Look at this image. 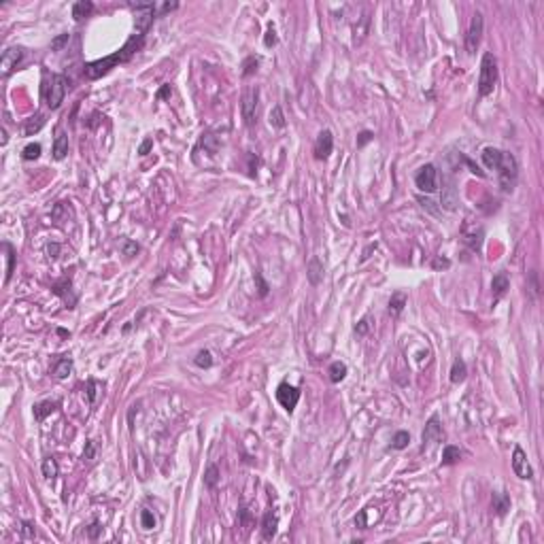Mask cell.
<instances>
[{"label": "cell", "instance_id": "obj_56", "mask_svg": "<svg viewBox=\"0 0 544 544\" xmlns=\"http://www.w3.org/2000/svg\"><path fill=\"white\" fill-rule=\"evenodd\" d=\"M168 94H170V85H164V87L160 89V92H158V98L162 100V98H166Z\"/></svg>", "mask_w": 544, "mask_h": 544}, {"label": "cell", "instance_id": "obj_11", "mask_svg": "<svg viewBox=\"0 0 544 544\" xmlns=\"http://www.w3.org/2000/svg\"><path fill=\"white\" fill-rule=\"evenodd\" d=\"M24 60V47H9L0 58V68H2V74L9 77V74L17 68V64Z\"/></svg>", "mask_w": 544, "mask_h": 544}, {"label": "cell", "instance_id": "obj_33", "mask_svg": "<svg viewBox=\"0 0 544 544\" xmlns=\"http://www.w3.org/2000/svg\"><path fill=\"white\" fill-rule=\"evenodd\" d=\"M193 363H196L198 368H211L213 366V355L211 351H206V349H202L196 357H193Z\"/></svg>", "mask_w": 544, "mask_h": 544}, {"label": "cell", "instance_id": "obj_37", "mask_svg": "<svg viewBox=\"0 0 544 544\" xmlns=\"http://www.w3.org/2000/svg\"><path fill=\"white\" fill-rule=\"evenodd\" d=\"M257 66H259V60L255 58V56H251V58H247L244 60V64H242V77H251L253 72L257 70Z\"/></svg>", "mask_w": 544, "mask_h": 544}, {"label": "cell", "instance_id": "obj_46", "mask_svg": "<svg viewBox=\"0 0 544 544\" xmlns=\"http://www.w3.org/2000/svg\"><path fill=\"white\" fill-rule=\"evenodd\" d=\"M255 283H257V287H259V296L264 298V296L268 294V283L262 279V274H259V272L255 274Z\"/></svg>", "mask_w": 544, "mask_h": 544}, {"label": "cell", "instance_id": "obj_58", "mask_svg": "<svg viewBox=\"0 0 544 544\" xmlns=\"http://www.w3.org/2000/svg\"><path fill=\"white\" fill-rule=\"evenodd\" d=\"M6 140H9V138H6V130L2 128V145H6Z\"/></svg>", "mask_w": 544, "mask_h": 544}, {"label": "cell", "instance_id": "obj_35", "mask_svg": "<svg viewBox=\"0 0 544 544\" xmlns=\"http://www.w3.org/2000/svg\"><path fill=\"white\" fill-rule=\"evenodd\" d=\"M466 242H468V247H470L472 251H479L481 244H483V230H479V232H472V234H466Z\"/></svg>", "mask_w": 544, "mask_h": 544}, {"label": "cell", "instance_id": "obj_36", "mask_svg": "<svg viewBox=\"0 0 544 544\" xmlns=\"http://www.w3.org/2000/svg\"><path fill=\"white\" fill-rule=\"evenodd\" d=\"M202 147H204L211 155L217 153V149H219V140H217V136H213V134H206V136H202Z\"/></svg>", "mask_w": 544, "mask_h": 544}, {"label": "cell", "instance_id": "obj_38", "mask_svg": "<svg viewBox=\"0 0 544 544\" xmlns=\"http://www.w3.org/2000/svg\"><path fill=\"white\" fill-rule=\"evenodd\" d=\"M140 527H143V530H153L155 527V517H153L151 510L140 512Z\"/></svg>", "mask_w": 544, "mask_h": 544}, {"label": "cell", "instance_id": "obj_40", "mask_svg": "<svg viewBox=\"0 0 544 544\" xmlns=\"http://www.w3.org/2000/svg\"><path fill=\"white\" fill-rule=\"evenodd\" d=\"M431 268H434V270H446V268H451V259L438 255V257H434V262H431Z\"/></svg>", "mask_w": 544, "mask_h": 544}, {"label": "cell", "instance_id": "obj_19", "mask_svg": "<svg viewBox=\"0 0 544 544\" xmlns=\"http://www.w3.org/2000/svg\"><path fill=\"white\" fill-rule=\"evenodd\" d=\"M491 506H493L497 517H504L506 512L510 510V497L506 493H493V497H491Z\"/></svg>", "mask_w": 544, "mask_h": 544}, {"label": "cell", "instance_id": "obj_30", "mask_svg": "<svg viewBox=\"0 0 544 544\" xmlns=\"http://www.w3.org/2000/svg\"><path fill=\"white\" fill-rule=\"evenodd\" d=\"M268 121H270L272 128H279V130H281V128H285V123H287V121H285V115H283V109L279 107V104H277V107H272V111H270V117H268Z\"/></svg>", "mask_w": 544, "mask_h": 544}, {"label": "cell", "instance_id": "obj_49", "mask_svg": "<svg viewBox=\"0 0 544 544\" xmlns=\"http://www.w3.org/2000/svg\"><path fill=\"white\" fill-rule=\"evenodd\" d=\"M100 530H102V527H100V523H98V521H94V523L89 525V530H87L89 538H94V540H96V538H98V536H100Z\"/></svg>", "mask_w": 544, "mask_h": 544}, {"label": "cell", "instance_id": "obj_47", "mask_svg": "<svg viewBox=\"0 0 544 544\" xmlns=\"http://www.w3.org/2000/svg\"><path fill=\"white\" fill-rule=\"evenodd\" d=\"M372 138H374V134H372V132H368V130H366V132H362V134H360V138H357V147H363L366 143H370Z\"/></svg>", "mask_w": 544, "mask_h": 544}, {"label": "cell", "instance_id": "obj_12", "mask_svg": "<svg viewBox=\"0 0 544 544\" xmlns=\"http://www.w3.org/2000/svg\"><path fill=\"white\" fill-rule=\"evenodd\" d=\"M423 449L425 446H431L434 442L442 440V425L438 421V417H431V419L425 423V429H423Z\"/></svg>", "mask_w": 544, "mask_h": 544}, {"label": "cell", "instance_id": "obj_42", "mask_svg": "<svg viewBox=\"0 0 544 544\" xmlns=\"http://www.w3.org/2000/svg\"><path fill=\"white\" fill-rule=\"evenodd\" d=\"M355 527H360V530H366L368 527V508L360 510V515L355 517Z\"/></svg>", "mask_w": 544, "mask_h": 544}, {"label": "cell", "instance_id": "obj_55", "mask_svg": "<svg viewBox=\"0 0 544 544\" xmlns=\"http://www.w3.org/2000/svg\"><path fill=\"white\" fill-rule=\"evenodd\" d=\"M374 249H376V242H372V244H368V247H366V251H363V255H362V262H366V259L370 257V253H372V251H374Z\"/></svg>", "mask_w": 544, "mask_h": 544}, {"label": "cell", "instance_id": "obj_54", "mask_svg": "<svg viewBox=\"0 0 544 544\" xmlns=\"http://www.w3.org/2000/svg\"><path fill=\"white\" fill-rule=\"evenodd\" d=\"M151 147H153V140H151V138H147V140H145V143H143V145H140V149H138V153H140V155H147V153H149V149H151Z\"/></svg>", "mask_w": 544, "mask_h": 544}, {"label": "cell", "instance_id": "obj_43", "mask_svg": "<svg viewBox=\"0 0 544 544\" xmlns=\"http://www.w3.org/2000/svg\"><path fill=\"white\" fill-rule=\"evenodd\" d=\"M264 45H266V47H274V45H277V32H274V28H272V26L266 30V36H264Z\"/></svg>", "mask_w": 544, "mask_h": 544}, {"label": "cell", "instance_id": "obj_41", "mask_svg": "<svg viewBox=\"0 0 544 544\" xmlns=\"http://www.w3.org/2000/svg\"><path fill=\"white\" fill-rule=\"evenodd\" d=\"M96 455V442L94 440H87L85 442V449H83V459L85 461H92Z\"/></svg>", "mask_w": 544, "mask_h": 544}, {"label": "cell", "instance_id": "obj_51", "mask_svg": "<svg viewBox=\"0 0 544 544\" xmlns=\"http://www.w3.org/2000/svg\"><path fill=\"white\" fill-rule=\"evenodd\" d=\"M177 6H179L177 2H164V4L158 6V13H160V15H162V13H170V11H175Z\"/></svg>", "mask_w": 544, "mask_h": 544}, {"label": "cell", "instance_id": "obj_9", "mask_svg": "<svg viewBox=\"0 0 544 544\" xmlns=\"http://www.w3.org/2000/svg\"><path fill=\"white\" fill-rule=\"evenodd\" d=\"M512 470H515V474L523 481L534 479V470H532L530 461H527L525 451L521 449V446H515V451H512Z\"/></svg>", "mask_w": 544, "mask_h": 544}, {"label": "cell", "instance_id": "obj_5", "mask_svg": "<svg viewBox=\"0 0 544 544\" xmlns=\"http://www.w3.org/2000/svg\"><path fill=\"white\" fill-rule=\"evenodd\" d=\"M257 111H259V89L249 87L242 96V102H241V113H242V119H244V123H247L249 128H253V125L257 123Z\"/></svg>", "mask_w": 544, "mask_h": 544}, {"label": "cell", "instance_id": "obj_50", "mask_svg": "<svg viewBox=\"0 0 544 544\" xmlns=\"http://www.w3.org/2000/svg\"><path fill=\"white\" fill-rule=\"evenodd\" d=\"M461 160H464V162H466V166H468V168H470V173H474V175H479V177H485V173H483V170H481L479 166H476V164H474V162H470V160H468V158H461Z\"/></svg>", "mask_w": 544, "mask_h": 544}, {"label": "cell", "instance_id": "obj_24", "mask_svg": "<svg viewBox=\"0 0 544 544\" xmlns=\"http://www.w3.org/2000/svg\"><path fill=\"white\" fill-rule=\"evenodd\" d=\"M43 125H45V117L36 113V115H32L30 119H26V123H24V134H26V136H32V134L39 132Z\"/></svg>", "mask_w": 544, "mask_h": 544}, {"label": "cell", "instance_id": "obj_22", "mask_svg": "<svg viewBox=\"0 0 544 544\" xmlns=\"http://www.w3.org/2000/svg\"><path fill=\"white\" fill-rule=\"evenodd\" d=\"M92 11H94V4L89 0H79V2L72 4V17L77 21H83Z\"/></svg>", "mask_w": 544, "mask_h": 544}, {"label": "cell", "instance_id": "obj_39", "mask_svg": "<svg viewBox=\"0 0 544 544\" xmlns=\"http://www.w3.org/2000/svg\"><path fill=\"white\" fill-rule=\"evenodd\" d=\"M121 251H123L125 257H134L138 253V244L128 241V238H123V241H121Z\"/></svg>", "mask_w": 544, "mask_h": 544}, {"label": "cell", "instance_id": "obj_29", "mask_svg": "<svg viewBox=\"0 0 544 544\" xmlns=\"http://www.w3.org/2000/svg\"><path fill=\"white\" fill-rule=\"evenodd\" d=\"M2 249L6 253V274H4V283H9L13 277V268H15V251L9 242H2Z\"/></svg>", "mask_w": 544, "mask_h": 544}, {"label": "cell", "instance_id": "obj_21", "mask_svg": "<svg viewBox=\"0 0 544 544\" xmlns=\"http://www.w3.org/2000/svg\"><path fill=\"white\" fill-rule=\"evenodd\" d=\"M466 376H468V368H466V362L464 360H455L453 362V368H451V383H464L466 381Z\"/></svg>", "mask_w": 544, "mask_h": 544}, {"label": "cell", "instance_id": "obj_31", "mask_svg": "<svg viewBox=\"0 0 544 544\" xmlns=\"http://www.w3.org/2000/svg\"><path fill=\"white\" fill-rule=\"evenodd\" d=\"M217 483H219V468L217 466H208L206 474H204V485L208 489H213V487H217Z\"/></svg>", "mask_w": 544, "mask_h": 544}, {"label": "cell", "instance_id": "obj_4", "mask_svg": "<svg viewBox=\"0 0 544 544\" xmlns=\"http://www.w3.org/2000/svg\"><path fill=\"white\" fill-rule=\"evenodd\" d=\"M132 9H136V17H134V28H136V34H145L149 26L153 24L155 15H158V4L155 2H136L130 4Z\"/></svg>", "mask_w": 544, "mask_h": 544}, {"label": "cell", "instance_id": "obj_16", "mask_svg": "<svg viewBox=\"0 0 544 544\" xmlns=\"http://www.w3.org/2000/svg\"><path fill=\"white\" fill-rule=\"evenodd\" d=\"M277 525H279V519L274 512H266L264 519H262V536L264 540H272L274 534H277Z\"/></svg>", "mask_w": 544, "mask_h": 544}, {"label": "cell", "instance_id": "obj_25", "mask_svg": "<svg viewBox=\"0 0 544 544\" xmlns=\"http://www.w3.org/2000/svg\"><path fill=\"white\" fill-rule=\"evenodd\" d=\"M327 374H330V381L332 383H340V381H345V376H347V363L345 362H334L330 370H327Z\"/></svg>", "mask_w": 544, "mask_h": 544}, {"label": "cell", "instance_id": "obj_27", "mask_svg": "<svg viewBox=\"0 0 544 544\" xmlns=\"http://www.w3.org/2000/svg\"><path fill=\"white\" fill-rule=\"evenodd\" d=\"M459 459H461V451L453 444H446L442 451V466H453V464H457Z\"/></svg>", "mask_w": 544, "mask_h": 544}, {"label": "cell", "instance_id": "obj_48", "mask_svg": "<svg viewBox=\"0 0 544 544\" xmlns=\"http://www.w3.org/2000/svg\"><path fill=\"white\" fill-rule=\"evenodd\" d=\"M45 251H47V255H49L51 259H56L58 253H60V244H58V242H49L47 247H45Z\"/></svg>", "mask_w": 544, "mask_h": 544}, {"label": "cell", "instance_id": "obj_20", "mask_svg": "<svg viewBox=\"0 0 544 544\" xmlns=\"http://www.w3.org/2000/svg\"><path fill=\"white\" fill-rule=\"evenodd\" d=\"M60 408V402H39V404L34 406V419L36 421H43L45 417H49L51 413H56Z\"/></svg>", "mask_w": 544, "mask_h": 544}, {"label": "cell", "instance_id": "obj_8", "mask_svg": "<svg viewBox=\"0 0 544 544\" xmlns=\"http://www.w3.org/2000/svg\"><path fill=\"white\" fill-rule=\"evenodd\" d=\"M483 26H485L483 13L476 11V13L472 15L470 28H468V34H466V49H468V54H476V47H479L481 36H483Z\"/></svg>", "mask_w": 544, "mask_h": 544}, {"label": "cell", "instance_id": "obj_44", "mask_svg": "<svg viewBox=\"0 0 544 544\" xmlns=\"http://www.w3.org/2000/svg\"><path fill=\"white\" fill-rule=\"evenodd\" d=\"M34 534H36L34 525L30 523V521H24V523H21V536H24V538H34Z\"/></svg>", "mask_w": 544, "mask_h": 544}, {"label": "cell", "instance_id": "obj_32", "mask_svg": "<svg viewBox=\"0 0 544 544\" xmlns=\"http://www.w3.org/2000/svg\"><path fill=\"white\" fill-rule=\"evenodd\" d=\"M41 145L39 143H30V145H26L24 147V151H21V158H24L26 162H32V160H36L41 155Z\"/></svg>", "mask_w": 544, "mask_h": 544}, {"label": "cell", "instance_id": "obj_23", "mask_svg": "<svg viewBox=\"0 0 544 544\" xmlns=\"http://www.w3.org/2000/svg\"><path fill=\"white\" fill-rule=\"evenodd\" d=\"M70 372H72V360L70 357H62V360L54 366V376L58 378V381H64Z\"/></svg>", "mask_w": 544, "mask_h": 544}, {"label": "cell", "instance_id": "obj_10", "mask_svg": "<svg viewBox=\"0 0 544 544\" xmlns=\"http://www.w3.org/2000/svg\"><path fill=\"white\" fill-rule=\"evenodd\" d=\"M277 400L287 413H294L298 400H300V391H298L296 387H292L289 383H281L277 387Z\"/></svg>", "mask_w": 544, "mask_h": 544}, {"label": "cell", "instance_id": "obj_45", "mask_svg": "<svg viewBox=\"0 0 544 544\" xmlns=\"http://www.w3.org/2000/svg\"><path fill=\"white\" fill-rule=\"evenodd\" d=\"M96 389H98V383H96V381H89V383H87V400H89V402H96V393H98Z\"/></svg>", "mask_w": 544, "mask_h": 544}, {"label": "cell", "instance_id": "obj_57", "mask_svg": "<svg viewBox=\"0 0 544 544\" xmlns=\"http://www.w3.org/2000/svg\"><path fill=\"white\" fill-rule=\"evenodd\" d=\"M241 523H242V525H247V523H249V512H247V508H242V510H241Z\"/></svg>", "mask_w": 544, "mask_h": 544}, {"label": "cell", "instance_id": "obj_6", "mask_svg": "<svg viewBox=\"0 0 544 544\" xmlns=\"http://www.w3.org/2000/svg\"><path fill=\"white\" fill-rule=\"evenodd\" d=\"M497 175H500V183H502L504 191H512V187H515V183H517V177H519V166H517L515 155L504 153V160L500 164V168H497Z\"/></svg>", "mask_w": 544, "mask_h": 544}, {"label": "cell", "instance_id": "obj_7", "mask_svg": "<svg viewBox=\"0 0 544 544\" xmlns=\"http://www.w3.org/2000/svg\"><path fill=\"white\" fill-rule=\"evenodd\" d=\"M415 185L425 193H431L438 189V173H436L434 164H425V166L419 168V173L415 177Z\"/></svg>", "mask_w": 544, "mask_h": 544}, {"label": "cell", "instance_id": "obj_53", "mask_svg": "<svg viewBox=\"0 0 544 544\" xmlns=\"http://www.w3.org/2000/svg\"><path fill=\"white\" fill-rule=\"evenodd\" d=\"M64 43H68V34H62V36H58V39H56L54 43H51V49H60V47H62Z\"/></svg>", "mask_w": 544, "mask_h": 544}, {"label": "cell", "instance_id": "obj_17", "mask_svg": "<svg viewBox=\"0 0 544 544\" xmlns=\"http://www.w3.org/2000/svg\"><path fill=\"white\" fill-rule=\"evenodd\" d=\"M66 153H68V136H66L64 130H58L56 140H54V158L56 160H64Z\"/></svg>", "mask_w": 544, "mask_h": 544}, {"label": "cell", "instance_id": "obj_34", "mask_svg": "<svg viewBox=\"0 0 544 544\" xmlns=\"http://www.w3.org/2000/svg\"><path fill=\"white\" fill-rule=\"evenodd\" d=\"M408 442H411V434H408V431H398V434L393 436V440H391V446L402 451V449H406L408 446Z\"/></svg>", "mask_w": 544, "mask_h": 544}, {"label": "cell", "instance_id": "obj_1", "mask_svg": "<svg viewBox=\"0 0 544 544\" xmlns=\"http://www.w3.org/2000/svg\"><path fill=\"white\" fill-rule=\"evenodd\" d=\"M143 39H145V34H134L132 39L125 43L121 49L117 51V54L107 56V58H102V60H96V62H89V64L85 66V70H83L85 77H87V79H100L102 74H107L111 68H115L117 64L128 62V60L140 49V45H143Z\"/></svg>", "mask_w": 544, "mask_h": 544}, {"label": "cell", "instance_id": "obj_52", "mask_svg": "<svg viewBox=\"0 0 544 544\" xmlns=\"http://www.w3.org/2000/svg\"><path fill=\"white\" fill-rule=\"evenodd\" d=\"M355 332L360 334V336H363V334L368 332V319H362V321L355 325Z\"/></svg>", "mask_w": 544, "mask_h": 544}, {"label": "cell", "instance_id": "obj_2", "mask_svg": "<svg viewBox=\"0 0 544 544\" xmlns=\"http://www.w3.org/2000/svg\"><path fill=\"white\" fill-rule=\"evenodd\" d=\"M497 83V60L495 56L487 51L481 60V77H479V94L489 96Z\"/></svg>", "mask_w": 544, "mask_h": 544}, {"label": "cell", "instance_id": "obj_14", "mask_svg": "<svg viewBox=\"0 0 544 544\" xmlns=\"http://www.w3.org/2000/svg\"><path fill=\"white\" fill-rule=\"evenodd\" d=\"M504 153L506 151H500V149H495V147H485L483 149V153H481V158H483V164H485L489 170H497L502 160H504Z\"/></svg>", "mask_w": 544, "mask_h": 544}, {"label": "cell", "instance_id": "obj_28", "mask_svg": "<svg viewBox=\"0 0 544 544\" xmlns=\"http://www.w3.org/2000/svg\"><path fill=\"white\" fill-rule=\"evenodd\" d=\"M41 470H43V476L47 481H54L58 476V461L54 457H45L43 464H41Z\"/></svg>", "mask_w": 544, "mask_h": 544}, {"label": "cell", "instance_id": "obj_15", "mask_svg": "<svg viewBox=\"0 0 544 544\" xmlns=\"http://www.w3.org/2000/svg\"><path fill=\"white\" fill-rule=\"evenodd\" d=\"M306 277H308V281L312 283V285H319V283L323 281V264H321V259H319V257H312L310 262H308Z\"/></svg>", "mask_w": 544, "mask_h": 544}, {"label": "cell", "instance_id": "obj_18", "mask_svg": "<svg viewBox=\"0 0 544 544\" xmlns=\"http://www.w3.org/2000/svg\"><path fill=\"white\" fill-rule=\"evenodd\" d=\"M510 287V281H508V274L506 272H497L493 281H491V289H493V296L495 298H502Z\"/></svg>", "mask_w": 544, "mask_h": 544}, {"label": "cell", "instance_id": "obj_26", "mask_svg": "<svg viewBox=\"0 0 544 544\" xmlns=\"http://www.w3.org/2000/svg\"><path fill=\"white\" fill-rule=\"evenodd\" d=\"M406 306V296L404 294H393L391 296V300H389V315L391 317H400V312L404 310Z\"/></svg>", "mask_w": 544, "mask_h": 544}, {"label": "cell", "instance_id": "obj_13", "mask_svg": "<svg viewBox=\"0 0 544 544\" xmlns=\"http://www.w3.org/2000/svg\"><path fill=\"white\" fill-rule=\"evenodd\" d=\"M332 149H334L332 132L330 130H323L321 134H319L317 143H315V158L317 160H327V158H330V153H332Z\"/></svg>", "mask_w": 544, "mask_h": 544}, {"label": "cell", "instance_id": "obj_3", "mask_svg": "<svg viewBox=\"0 0 544 544\" xmlns=\"http://www.w3.org/2000/svg\"><path fill=\"white\" fill-rule=\"evenodd\" d=\"M70 89V81L68 77H64V74H54L49 81V85L47 89H45V100H47V107L49 109H58L60 104L64 102L66 98V92Z\"/></svg>", "mask_w": 544, "mask_h": 544}]
</instances>
